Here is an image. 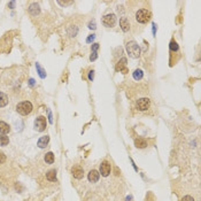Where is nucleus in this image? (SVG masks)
Returning <instances> with one entry per match:
<instances>
[{
  "mask_svg": "<svg viewBox=\"0 0 201 201\" xmlns=\"http://www.w3.org/2000/svg\"><path fill=\"white\" fill-rule=\"evenodd\" d=\"M46 178L50 182H56V171L55 170H50L46 174Z\"/></svg>",
  "mask_w": 201,
  "mask_h": 201,
  "instance_id": "f3484780",
  "label": "nucleus"
},
{
  "mask_svg": "<svg viewBox=\"0 0 201 201\" xmlns=\"http://www.w3.org/2000/svg\"><path fill=\"white\" fill-rule=\"evenodd\" d=\"M135 145L137 148H145L147 147V141L144 138H137L135 140Z\"/></svg>",
  "mask_w": 201,
  "mask_h": 201,
  "instance_id": "2eb2a0df",
  "label": "nucleus"
},
{
  "mask_svg": "<svg viewBox=\"0 0 201 201\" xmlns=\"http://www.w3.org/2000/svg\"><path fill=\"white\" fill-rule=\"evenodd\" d=\"M155 28H156V24L153 23V35H155Z\"/></svg>",
  "mask_w": 201,
  "mask_h": 201,
  "instance_id": "2f4dec72",
  "label": "nucleus"
},
{
  "mask_svg": "<svg viewBox=\"0 0 201 201\" xmlns=\"http://www.w3.org/2000/svg\"><path fill=\"white\" fill-rule=\"evenodd\" d=\"M14 5H15V2H11V4H9V5H8V6H11V7H13V6H14Z\"/></svg>",
  "mask_w": 201,
  "mask_h": 201,
  "instance_id": "72a5a7b5",
  "label": "nucleus"
},
{
  "mask_svg": "<svg viewBox=\"0 0 201 201\" xmlns=\"http://www.w3.org/2000/svg\"><path fill=\"white\" fill-rule=\"evenodd\" d=\"M35 129L38 132H43L46 129V118L44 116H38L35 121Z\"/></svg>",
  "mask_w": 201,
  "mask_h": 201,
  "instance_id": "39448f33",
  "label": "nucleus"
},
{
  "mask_svg": "<svg viewBox=\"0 0 201 201\" xmlns=\"http://www.w3.org/2000/svg\"><path fill=\"white\" fill-rule=\"evenodd\" d=\"M5 161H6V155H5L2 152H0V164L4 163Z\"/></svg>",
  "mask_w": 201,
  "mask_h": 201,
  "instance_id": "b1692460",
  "label": "nucleus"
},
{
  "mask_svg": "<svg viewBox=\"0 0 201 201\" xmlns=\"http://www.w3.org/2000/svg\"><path fill=\"white\" fill-rule=\"evenodd\" d=\"M152 19V13L148 9H139L136 13V20L141 24H146Z\"/></svg>",
  "mask_w": 201,
  "mask_h": 201,
  "instance_id": "7ed1b4c3",
  "label": "nucleus"
},
{
  "mask_svg": "<svg viewBox=\"0 0 201 201\" xmlns=\"http://www.w3.org/2000/svg\"><path fill=\"white\" fill-rule=\"evenodd\" d=\"M116 70L118 71H122L123 74H127L128 73V69H127V59L125 58H122L120 61H118V63L116 64Z\"/></svg>",
  "mask_w": 201,
  "mask_h": 201,
  "instance_id": "1a4fd4ad",
  "label": "nucleus"
},
{
  "mask_svg": "<svg viewBox=\"0 0 201 201\" xmlns=\"http://www.w3.org/2000/svg\"><path fill=\"white\" fill-rule=\"evenodd\" d=\"M89 28L90 29H95V22L94 21H91L89 23Z\"/></svg>",
  "mask_w": 201,
  "mask_h": 201,
  "instance_id": "c756f323",
  "label": "nucleus"
},
{
  "mask_svg": "<svg viewBox=\"0 0 201 201\" xmlns=\"http://www.w3.org/2000/svg\"><path fill=\"white\" fill-rule=\"evenodd\" d=\"M120 27H121L122 31L124 32L129 31V29H130V22H129V20H128L127 17H122V19L120 20Z\"/></svg>",
  "mask_w": 201,
  "mask_h": 201,
  "instance_id": "f8f14e48",
  "label": "nucleus"
},
{
  "mask_svg": "<svg viewBox=\"0 0 201 201\" xmlns=\"http://www.w3.org/2000/svg\"><path fill=\"white\" fill-rule=\"evenodd\" d=\"M44 160H45V162H46L47 164H52L54 162V154L52 152H48L47 154H45Z\"/></svg>",
  "mask_w": 201,
  "mask_h": 201,
  "instance_id": "a211bd4d",
  "label": "nucleus"
},
{
  "mask_svg": "<svg viewBox=\"0 0 201 201\" xmlns=\"http://www.w3.org/2000/svg\"><path fill=\"white\" fill-rule=\"evenodd\" d=\"M110 171H112L110 163H109L108 161H104V162L100 164V174H101L104 177H107V176H109Z\"/></svg>",
  "mask_w": 201,
  "mask_h": 201,
  "instance_id": "0eeeda50",
  "label": "nucleus"
},
{
  "mask_svg": "<svg viewBox=\"0 0 201 201\" xmlns=\"http://www.w3.org/2000/svg\"><path fill=\"white\" fill-rule=\"evenodd\" d=\"M48 121H50V122H51V123H52V122H53V120H52V114H51V113H50V114H48Z\"/></svg>",
  "mask_w": 201,
  "mask_h": 201,
  "instance_id": "7c9ffc66",
  "label": "nucleus"
},
{
  "mask_svg": "<svg viewBox=\"0 0 201 201\" xmlns=\"http://www.w3.org/2000/svg\"><path fill=\"white\" fill-rule=\"evenodd\" d=\"M143 77H144V73H143V70H140V69H136V70L133 71V78H135L136 81H140Z\"/></svg>",
  "mask_w": 201,
  "mask_h": 201,
  "instance_id": "6ab92c4d",
  "label": "nucleus"
},
{
  "mask_svg": "<svg viewBox=\"0 0 201 201\" xmlns=\"http://www.w3.org/2000/svg\"><path fill=\"white\" fill-rule=\"evenodd\" d=\"M29 13L31 14L32 16H36L40 13V8H39V5L37 2H32L31 5L29 6Z\"/></svg>",
  "mask_w": 201,
  "mask_h": 201,
  "instance_id": "9b49d317",
  "label": "nucleus"
},
{
  "mask_svg": "<svg viewBox=\"0 0 201 201\" xmlns=\"http://www.w3.org/2000/svg\"><path fill=\"white\" fill-rule=\"evenodd\" d=\"M127 52L131 58H139L140 56V47L136 42L131 40L127 43Z\"/></svg>",
  "mask_w": 201,
  "mask_h": 201,
  "instance_id": "f03ea898",
  "label": "nucleus"
},
{
  "mask_svg": "<svg viewBox=\"0 0 201 201\" xmlns=\"http://www.w3.org/2000/svg\"><path fill=\"white\" fill-rule=\"evenodd\" d=\"M9 131H11L9 125H8L6 122L0 121V133H1V135H6V133H8Z\"/></svg>",
  "mask_w": 201,
  "mask_h": 201,
  "instance_id": "4468645a",
  "label": "nucleus"
},
{
  "mask_svg": "<svg viewBox=\"0 0 201 201\" xmlns=\"http://www.w3.org/2000/svg\"><path fill=\"white\" fill-rule=\"evenodd\" d=\"M36 68H37V70H38V74H39V76H40L42 78H45V77H46V73H45V70L43 69L42 67L39 66V63H36Z\"/></svg>",
  "mask_w": 201,
  "mask_h": 201,
  "instance_id": "412c9836",
  "label": "nucleus"
},
{
  "mask_svg": "<svg viewBox=\"0 0 201 201\" xmlns=\"http://www.w3.org/2000/svg\"><path fill=\"white\" fill-rule=\"evenodd\" d=\"M87 178H89V182H90V183H97V182L99 180V178H100V174H99L97 170H91V171L89 172Z\"/></svg>",
  "mask_w": 201,
  "mask_h": 201,
  "instance_id": "9d476101",
  "label": "nucleus"
},
{
  "mask_svg": "<svg viewBox=\"0 0 201 201\" xmlns=\"http://www.w3.org/2000/svg\"><path fill=\"white\" fill-rule=\"evenodd\" d=\"M58 4L61 5V6H66V5H70L71 1H58Z\"/></svg>",
  "mask_w": 201,
  "mask_h": 201,
  "instance_id": "cd10ccee",
  "label": "nucleus"
},
{
  "mask_svg": "<svg viewBox=\"0 0 201 201\" xmlns=\"http://www.w3.org/2000/svg\"><path fill=\"white\" fill-rule=\"evenodd\" d=\"M169 47L171 51H178V44L175 42V40H171Z\"/></svg>",
  "mask_w": 201,
  "mask_h": 201,
  "instance_id": "4be33fe9",
  "label": "nucleus"
},
{
  "mask_svg": "<svg viewBox=\"0 0 201 201\" xmlns=\"http://www.w3.org/2000/svg\"><path fill=\"white\" fill-rule=\"evenodd\" d=\"M94 39H95V35H91V36H89V37H87L86 43H92Z\"/></svg>",
  "mask_w": 201,
  "mask_h": 201,
  "instance_id": "393cba45",
  "label": "nucleus"
},
{
  "mask_svg": "<svg viewBox=\"0 0 201 201\" xmlns=\"http://www.w3.org/2000/svg\"><path fill=\"white\" fill-rule=\"evenodd\" d=\"M16 112H17L20 115L27 116V115H29L32 112V104L30 101H22L20 104H17Z\"/></svg>",
  "mask_w": 201,
  "mask_h": 201,
  "instance_id": "f257e3e1",
  "label": "nucleus"
},
{
  "mask_svg": "<svg viewBox=\"0 0 201 201\" xmlns=\"http://www.w3.org/2000/svg\"><path fill=\"white\" fill-rule=\"evenodd\" d=\"M182 201H194V199H193L191 195H185V197L182 199Z\"/></svg>",
  "mask_w": 201,
  "mask_h": 201,
  "instance_id": "bb28decb",
  "label": "nucleus"
},
{
  "mask_svg": "<svg viewBox=\"0 0 201 201\" xmlns=\"http://www.w3.org/2000/svg\"><path fill=\"white\" fill-rule=\"evenodd\" d=\"M50 143V137L48 136H43V137L39 138L38 143H37V146L39 148H45Z\"/></svg>",
  "mask_w": 201,
  "mask_h": 201,
  "instance_id": "ddd939ff",
  "label": "nucleus"
},
{
  "mask_svg": "<svg viewBox=\"0 0 201 201\" xmlns=\"http://www.w3.org/2000/svg\"><path fill=\"white\" fill-rule=\"evenodd\" d=\"M71 174H73V176H74L76 179H82V178L84 177V170H83V168H81V167H78V166L73 167Z\"/></svg>",
  "mask_w": 201,
  "mask_h": 201,
  "instance_id": "6e6552de",
  "label": "nucleus"
},
{
  "mask_svg": "<svg viewBox=\"0 0 201 201\" xmlns=\"http://www.w3.org/2000/svg\"><path fill=\"white\" fill-rule=\"evenodd\" d=\"M93 77H94V71L91 70L90 74H89V79H90V81H93Z\"/></svg>",
  "mask_w": 201,
  "mask_h": 201,
  "instance_id": "c85d7f7f",
  "label": "nucleus"
},
{
  "mask_svg": "<svg viewBox=\"0 0 201 201\" xmlns=\"http://www.w3.org/2000/svg\"><path fill=\"white\" fill-rule=\"evenodd\" d=\"M8 104V97L7 94H5L4 92H0V107L7 106Z\"/></svg>",
  "mask_w": 201,
  "mask_h": 201,
  "instance_id": "dca6fc26",
  "label": "nucleus"
},
{
  "mask_svg": "<svg viewBox=\"0 0 201 201\" xmlns=\"http://www.w3.org/2000/svg\"><path fill=\"white\" fill-rule=\"evenodd\" d=\"M97 58H98V53H97V52H91L90 60H91V61H94V60H97Z\"/></svg>",
  "mask_w": 201,
  "mask_h": 201,
  "instance_id": "5701e85b",
  "label": "nucleus"
},
{
  "mask_svg": "<svg viewBox=\"0 0 201 201\" xmlns=\"http://www.w3.org/2000/svg\"><path fill=\"white\" fill-rule=\"evenodd\" d=\"M9 144V138L5 135H0V145L1 146H6Z\"/></svg>",
  "mask_w": 201,
  "mask_h": 201,
  "instance_id": "aec40b11",
  "label": "nucleus"
},
{
  "mask_svg": "<svg viewBox=\"0 0 201 201\" xmlns=\"http://www.w3.org/2000/svg\"><path fill=\"white\" fill-rule=\"evenodd\" d=\"M98 48H99V44H93L91 47V52H97Z\"/></svg>",
  "mask_w": 201,
  "mask_h": 201,
  "instance_id": "a878e982",
  "label": "nucleus"
},
{
  "mask_svg": "<svg viewBox=\"0 0 201 201\" xmlns=\"http://www.w3.org/2000/svg\"><path fill=\"white\" fill-rule=\"evenodd\" d=\"M29 84L31 85V86H33V85H35V81H33V79H30V81H29Z\"/></svg>",
  "mask_w": 201,
  "mask_h": 201,
  "instance_id": "473e14b6",
  "label": "nucleus"
},
{
  "mask_svg": "<svg viewBox=\"0 0 201 201\" xmlns=\"http://www.w3.org/2000/svg\"><path fill=\"white\" fill-rule=\"evenodd\" d=\"M149 106H151V100L148 98H141L137 101V109L140 112L147 110Z\"/></svg>",
  "mask_w": 201,
  "mask_h": 201,
  "instance_id": "423d86ee",
  "label": "nucleus"
},
{
  "mask_svg": "<svg viewBox=\"0 0 201 201\" xmlns=\"http://www.w3.org/2000/svg\"><path fill=\"white\" fill-rule=\"evenodd\" d=\"M116 23V15L115 14H107L102 17V24L107 28L114 27Z\"/></svg>",
  "mask_w": 201,
  "mask_h": 201,
  "instance_id": "20e7f679",
  "label": "nucleus"
}]
</instances>
